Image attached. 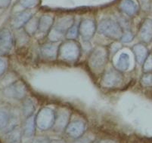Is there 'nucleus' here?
<instances>
[{
	"instance_id": "1",
	"label": "nucleus",
	"mask_w": 152,
	"mask_h": 143,
	"mask_svg": "<svg viewBox=\"0 0 152 143\" xmlns=\"http://www.w3.org/2000/svg\"><path fill=\"white\" fill-rule=\"evenodd\" d=\"M108 60V50L99 46L93 49L89 54L88 63L91 71L95 74H101L105 68Z\"/></svg>"
},
{
	"instance_id": "2",
	"label": "nucleus",
	"mask_w": 152,
	"mask_h": 143,
	"mask_svg": "<svg viewBox=\"0 0 152 143\" xmlns=\"http://www.w3.org/2000/svg\"><path fill=\"white\" fill-rule=\"evenodd\" d=\"M81 55V47L76 40L67 39L59 45L58 57L67 62H76Z\"/></svg>"
},
{
	"instance_id": "3",
	"label": "nucleus",
	"mask_w": 152,
	"mask_h": 143,
	"mask_svg": "<svg viewBox=\"0 0 152 143\" xmlns=\"http://www.w3.org/2000/svg\"><path fill=\"white\" fill-rule=\"evenodd\" d=\"M97 30L102 35L114 40H121L124 34L121 24L110 18L102 19L98 25Z\"/></svg>"
},
{
	"instance_id": "4",
	"label": "nucleus",
	"mask_w": 152,
	"mask_h": 143,
	"mask_svg": "<svg viewBox=\"0 0 152 143\" xmlns=\"http://www.w3.org/2000/svg\"><path fill=\"white\" fill-rule=\"evenodd\" d=\"M74 24V19L72 16H65L58 19L53 26L48 38L49 41L53 42H59L65 37L67 32Z\"/></svg>"
},
{
	"instance_id": "5",
	"label": "nucleus",
	"mask_w": 152,
	"mask_h": 143,
	"mask_svg": "<svg viewBox=\"0 0 152 143\" xmlns=\"http://www.w3.org/2000/svg\"><path fill=\"white\" fill-rule=\"evenodd\" d=\"M56 118V113L54 110L49 108H43L36 116V124L39 129L47 130L54 126Z\"/></svg>"
},
{
	"instance_id": "6",
	"label": "nucleus",
	"mask_w": 152,
	"mask_h": 143,
	"mask_svg": "<svg viewBox=\"0 0 152 143\" xmlns=\"http://www.w3.org/2000/svg\"><path fill=\"white\" fill-rule=\"evenodd\" d=\"M124 80L122 72L117 69H110L106 71L102 76L101 85L104 87L111 88L121 84Z\"/></svg>"
},
{
	"instance_id": "7",
	"label": "nucleus",
	"mask_w": 152,
	"mask_h": 143,
	"mask_svg": "<svg viewBox=\"0 0 152 143\" xmlns=\"http://www.w3.org/2000/svg\"><path fill=\"white\" fill-rule=\"evenodd\" d=\"M4 93L9 98L17 100H24L27 94V88L25 84L18 80L6 87Z\"/></svg>"
},
{
	"instance_id": "8",
	"label": "nucleus",
	"mask_w": 152,
	"mask_h": 143,
	"mask_svg": "<svg viewBox=\"0 0 152 143\" xmlns=\"http://www.w3.org/2000/svg\"><path fill=\"white\" fill-rule=\"evenodd\" d=\"M97 30L95 20L92 19H83L79 23V32L84 42H88L94 36Z\"/></svg>"
},
{
	"instance_id": "9",
	"label": "nucleus",
	"mask_w": 152,
	"mask_h": 143,
	"mask_svg": "<svg viewBox=\"0 0 152 143\" xmlns=\"http://www.w3.org/2000/svg\"><path fill=\"white\" fill-rule=\"evenodd\" d=\"M14 45L12 34L9 30L4 29L0 32V56L6 55L12 51Z\"/></svg>"
},
{
	"instance_id": "10",
	"label": "nucleus",
	"mask_w": 152,
	"mask_h": 143,
	"mask_svg": "<svg viewBox=\"0 0 152 143\" xmlns=\"http://www.w3.org/2000/svg\"><path fill=\"white\" fill-rule=\"evenodd\" d=\"M34 17V13L30 9L23 11L15 15L11 21V26L15 30L22 28L25 26L26 23Z\"/></svg>"
},
{
	"instance_id": "11",
	"label": "nucleus",
	"mask_w": 152,
	"mask_h": 143,
	"mask_svg": "<svg viewBox=\"0 0 152 143\" xmlns=\"http://www.w3.org/2000/svg\"><path fill=\"white\" fill-rule=\"evenodd\" d=\"M58 47L59 45L58 42H50L45 43L40 48V53L42 57L45 60H55L58 55Z\"/></svg>"
},
{
	"instance_id": "12",
	"label": "nucleus",
	"mask_w": 152,
	"mask_h": 143,
	"mask_svg": "<svg viewBox=\"0 0 152 143\" xmlns=\"http://www.w3.org/2000/svg\"><path fill=\"white\" fill-rule=\"evenodd\" d=\"M139 37L143 43L152 42V19L146 18L142 21L139 28Z\"/></svg>"
},
{
	"instance_id": "13",
	"label": "nucleus",
	"mask_w": 152,
	"mask_h": 143,
	"mask_svg": "<svg viewBox=\"0 0 152 143\" xmlns=\"http://www.w3.org/2000/svg\"><path fill=\"white\" fill-rule=\"evenodd\" d=\"M86 130V125L81 121H74L69 123L66 132L70 137L78 139L83 135Z\"/></svg>"
},
{
	"instance_id": "14",
	"label": "nucleus",
	"mask_w": 152,
	"mask_h": 143,
	"mask_svg": "<svg viewBox=\"0 0 152 143\" xmlns=\"http://www.w3.org/2000/svg\"><path fill=\"white\" fill-rule=\"evenodd\" d=\"M69 121H70V113L67 110H61L58 113L56 114L53 127L57 131H64L69 124Z\"/></svg>"
},
{
	"instance_id": "15",
	"label": "nucleus",
	"mask_w": 152,
	"mask_h": 143,
	"mask_svg": "<svg viewBox=\"0 0 152 143\" xmlns=\"http://www.w3.org/2000/svg\"><path fill=\"white\" fill-rule=\"evenodd\" d=\"M132 50L135 56V61L139 65H142L149 54L147 47L143 43H138L133 45Z\"/></svg>"
},
{
	"instance_id": "16",
	"label": "nucleus",
	"mask_w": 152,
	"mask_h": 143,
	"mask_svg": "<svg viewBox=\"0 0 152 143\" xmlns=\"http://www.w3.org/2000/svg\"><path fill=\"white\" fill-rule=\"evenodd\" d=\"M54 26V18L50 15H42L39 19V28L38 31L44 35H47L52 29Z\"/></svg>"
},
{
	"instance_id": "17",
	"label": "nucleus",
	"mask_w": 152,
	"mask_h": 143,
	"mask_svg": "<svg viewBox=\"0 0 152 143\" xmlns=\"http://www.w3.org/2000/svg\"><path fill=\"white\" fill-rule=\"evenodd\" d=\"M122 12L129 17H133L139 12V6L133 0H124L119 6Z\"/></svg>"
},
{
	"instance_id": "18",
	"label": "nucleus",
	"mask_w": 152,
	"mask_h": 143,
	"mask_svg": "<svg viewBox=\"0 0 152 143\" xmlns=\"http://www.w3.org/2000/svg\"><path fill=\"white\" fill-rule=\"evenodd\" d=\"M12 112L8 107H0V130H5L11 124L12 122Z\"/></svg>"
},
{
	"instance_id": "19",
	"label": "nucleus",
	"mask_w": 152,
	"mask_h": 143,
	"mask_svg": "<svg viewBox=\"0 0 152 143\" xmlns=\"http://www.w3.org/2000/svg\"><path fill=\"white\" fill-rule=\"evenodd\" d=\"M129 66H130L129 55L126 53H122L119 56L118 60L116 63V69L123 72L129 69Z\"/></svg>"
},
{
	"instance_id": "20",
	"label": "nucleus",
	"mask_w": 152,
	"mask_h": 143,
	"mask_svg": "<svg viewBox=\"0 0 152 143\" xmlns=\"http://www.w3.org/2000/svg\"><path fill=\"white\" fill-rule=\"evenodd\" d=\"M24 32L28 35H35L39 28V19L37 17H32L23 27Z\"/></svg>"
},
{
	"instance_id": "21",
	"label": "nucleus",
	"mask_w": 152,
	"mask_h": 143,
	"mask_svg": "<svg viewBox=\"0 0 152 143\" xmlns=\"http://www.w3.org/2000/svg\"><path fill=\"white\" fill-rule=\"evenodd\" d=\"M36 125H37L36 124V118L34 115L27 118V121L24 124V130H23V133L26 136L30 137L34 134Z\"/></svg>"
},
{
	"instance_id": "22",
	"label": "nucleus",
	"mask_w": 152,
	"mask_h": 143,
	"mask_svg": "<svg viewBox=\"0 0 152 143\" xmlns=\"http://www.w3.org/2000/svg\"><path fill=\"white\" fill-rule=\"evenodd\" d=\"M34 110H35V105H34V101L29 98L24 100L23 104V111L24 115L27 118L32 116L34 114Z\"/></svg>"
},
{
	"instance_id": "23",
	"label": "nucleus",
	"mask_w": 152,
	"mask_h": 143,
	"mask_svg": "<svg viewBox=\"0 0 152 143\" xmlns=\"http://www.w3.org/2000/svg\"><path fill=\"white\" fill-rule=\"evenodd\" d=\"M80 32H79V25H77L74 23V25L72 26L68 31L66 33V38L67 39H71V40H75L76 38L78 37Z\"/></svg>"
},
{
	"instance_id": "24",
	"label": "nucleus",
	"mask_w": 152,
	"mask_h": 143,
	"mask_svg": "<svg viewBox=\"0 0 152 143\" xmlns=\"http://www.w3.org/2000/svg\"><path fill=\"white\" fill-rule=\"evenodd\" d=\"M142 71L144 73L152 72V53H149L146 60L142 64Z\"/></svg>"
},
{
	"instance_id": "25",
	"label": "nucleus",
	"mask_w": 152,
	"mask_h": 143,
	"mask_svg": "<svg viewBox=\"0 0 152 143\" xmlns=\"http://www.w3.org/2000/svg\"><path fill=\"white\" fill-rule=\"evenodd\" d=\"M39 2V0H19V3L24 9H30L37 6Z\"/></svg>"
},
{
	"instance_id": "26",
	"label": "nucleus",
	"mask_w": 152,
	"mask_h": 143,
	"mask_svg": "<svg viewBox=\"0 0 152 143\" xmlns=\"http://www.w3.org/2000/svg\"><path fill=\"white\" fill-rule=\"evenodd\" d=\"M9 139L11 143H18L20 139V132L18 129H13L10 132Z\"/></svg>"
},
{
	"instance_id": "27",
	"label": "nucleus",
	"mask_w": 152,
	"mask_h": 143,
	"mask_svg": "<svg viewBox=\"0 0 152 143\" xmlns=\"http://www.w3.org/2000/svg\"><path fill=\"white\" fill-rule=\"evenodd\" d=\"M141 84L145 87L152 86V72L144 73L141 78Z\"/></svg>"
},
{
	"instance_id": "28",
	"label": "nucleus",
	"mask_w": 152,
	"mask_h": 143,
	"mask_svg": "<svg viewBox=\"0 0 152 143\" xmlns=\"http://www.w3.org/2000/svg\"><path fill=\"white\" fill-rule=\"evenodd\" d=\"M134 38V35L129 31H126V32H124L122 35V38H121V42H124V43H129L131 42Z\"/></svg>"
},
{
	"instance_id": "29",
	"label": "nucleus",
	"mask_w": 152,
	"mask_h": 143,
	"mask_svg": "<svg viewBox=\"0 0 152 143\" xmlns=\"http://www.w3.org/2000/svg\"><path fill=\"white\" fill-rule=\"evenodd\" d=\"M7 69V62L3 58L0 57V77L5 72Z\"/></svg>"
},
{
	"instance_id": "30",
	"label": "nucleus",
	"mask_w": 152,
	"mask_h": 143,
	"mask_svg": "<svg viewBox=\"0 0 152 143\" xmlns=\"http://www.w3.org/2000/svg\"><path fill=\"white\" fill-rule=\"evenodd\" d=\"M32 143H51V142L47 137L40 136L36 138Z\"/></svg>"
},
{
	"instance_id": "31",
	"label": "nucleus",
	"mask_w": 152,
	"mask_h": 143,
	"mask_svg": "<svg viewBox=\"0 0 152 143\" xmlns=\"http://www.w3.org/2000/svg\"><path fill=\"white\" fill-rule=\"evenodd\" d=\"M12 0H0V9H5L9 7Z\"/></svg>"
},
{
	"instance_id": "32",
	"label": "nucleus",
	"mask_w": 152,
	"mask_h": 143,
	"mask_svg": "<svg viewBox=\"0 0 152 143\" xmlns=\"http://www.w3.org/2000/svg\"><path fill=\"white\" fill-rule=\"evenodd\" d=\"M77 143H90V140L88 137H84L83 139H81L80 140L77 142Z\"/></svg>"
},
{
	"instance_id": "33",
	"label": "nucleus",
	"mask_w": 152,
	"mask_h": 143,
	"mask_svg": "<svg viewBox=\"0 0 152 143\" xmlns=\"http://www.w3.org/2000/svg\"><path fill=\"white\" fill-rule=\"evenodd\" d=\"M93 143H115L114 142L110 141V140H102V141H98V142H95Z\"/></svg>"
},
{
	"instance_id": "34",
	"label": "nucleus",
	"mask_w": 152,
	"mask_h": 143,
	"mask_svg": "<svg viewBox=\"0 0 152 143\" xmlns=\"http://www.w3.org/2000/svg\"><path fill=\"white\" fill-rule=\"evenodd\" d=\"M51 143H65V142L61 141V140H53L52 142H51Z\"/></svg>"
}]
</instances>
